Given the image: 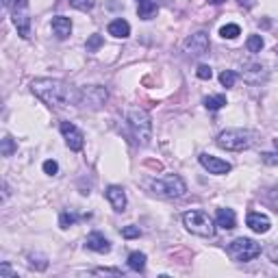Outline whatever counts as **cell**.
I'll use <instances>...</instances> for the list:
<instances>
[{
	"mask_svg": "<svg viewBox=\"0 0 278 278\" xmlns=\"http://www.w3.org/2000/svg\"><path fill=\"white\" fill-rule=\"evenodd\" d=\"M30 89L50 109H63V107L81 102V91L59 79H35L30 83Z\"/></svg>",
	"mask_w": 278,
	"mask_h": 278,
	"instance_id": "6da1fadb",
	"label": "cell"
},
{
	"mask_svg": "<svg viewBox=\"0 0 278 278\" xmlns=\"http://www.w3.org/2000/svg\"><path fill=\"white\" fill-rule=\"evenodd\" d=\"M126 124L133 133V139L137 144H150L152 139V120L146 109H139V107H133V109L126 111Z\"/></svg>",
	"mask_w": 278,
	"mask_h": 278,
	"instance_id": "7a4b0ae2",
	"label": "cell"
},
{
	"mask_svg": "<svg viewBox=\"0 0 278 278\" xmlns=\"http://www.w3.org/2000/svg\"><path fill=\"white\" fill-rule=\"evenodd\" d=\"M150 189L152 194H157L161 198H183L187 194V185L181 179L179 174H165L161 179H152L150 181Z\"/></svg>",
	"mask_w": 278,
	"mask_h": 278,
	"instance_id": "3957f363",
	"label": "cell"
},
{
	"mask_svg": "<svg viewBox=\"0 0 278 278\" xmlns=\"http://www.w3.org/2000/svg\"><path fill=\"white\" fill-rule=\"evenodd\" d=\"M252 133L246 128H226L222 130L215 139V144L220 146L222 150H230V152H241L246 148H250L252 146Z\"/></svg>",
	"mask_w": 278,
	"mask_h": 278,
	"instance_id": "277c9868",
	"label": "cell"
},
{
	"mask_svg": "<svg viewBox=\"0 0 278 278\" xmlns=\"http://www.w3.org/2000/svg\"><path fill=\"white\" fill-rule=\"evenodd\" d=\"M183 224L189 233H194L198 237H208L211 239L215 235V222L208 218L204 211H187L183 213Z\"/></svg>",
	"mask_w": 278,
	"mask_h": 278,
	"instance_id": "5b68a950",
	"label": "cell"
},
{
	"mask_svg": "<svg viewBox=\"0 0 278 278\" xmlns=\"http://www.w3.org/2000/svg\"><path fill=\"white\" fill-rule=\"evenodd\" d=\"M228 254L239 263H248V261L257 259L261 254V246L248 237H237L228 244Z\"/></svg>",
	"mask_w": 278,
	"mask_h": 278,
	"instance_id": "8992f818",
	"label": "cell"
},
{
	"mask_svg": "<svg viewBox=\"0 0 278 278\" xmlns=\"http://www.w3.org/2000/svg\"><path fill=\"white\" fill-rule=\"evenodd\" d=\"M183 50L187 52L189 57H202L208 52V35L204 30H198V33L189 35L183 44Z\"/></svg>",
	"mask_w": 278,
	"mask_h": 278,
	"instance_id": "52a82bcc",
	"label": "cell"
},
{
	"mask_svg": "<svg viewBox=\"0 0 278 278\" xmlns=\"http://www.w3.org/2000/svg\"><path fill=\"white\" fill-rule=\"evenodd\" d=\"M28 3L24 0V3H18L11 9V18H13V24L15 28H18L20 37H24V40H28L30 37V18H28V11H26Z\"/></svg>",
	"mask_w": 278,
	"mask_h": 278,
	"instance_id": "ba28073f",
	"label": "cell"
},
{
	"mask_svg": "<svg viewBox=\"0 0 278 278\" xmlns=\"http://www.w3.org/2000/svg\"><path fill=\"white\" fill-rule=\"evenodd\" d=\"M198 161H200V165H202L208 174L222 176V174H228L230 169H233V165H230L228 161H224V159H220V157H213V154H208V152L200 154Z\"/></svg>",
	"mask_w": 278,
	"mask_h": 278,
	"instance_id": "9c48e42d",
	"label": "cell"
},
{
	"mask_svg": "<svg viewBox=\"0 0 278 278\" xmlns=\"http://www.w3.org/2000/svg\"><path fill=\"white\" fill-rule=\"evenodd\" d=\"M61 135L65 137V144H67L70 150H74V152L83 150L85 135L76 128V124H72V122H61Z\"/></svg>",
	"mask_w": 278,
	"mask_h": 278,
	"instance_id": "30bf717a",
	"label": "cell"
},
{
	"mask_svg": "<svg viewBox=\"0 0 278 278\" xmlns=\"http://www.w3.org/2000/svg\"><path fill=\"white\" fill-rule=\"evenodd\" d=\"M81 102L83 105H89L91 109H98L107 102V89L100 87V85H91V87H85L81 91ZM79 102V105H81Z\"/></svg>",
	"mask_w": 278,
	"mask_h": 278,
	"instance_id": "8fae6325",
	"label": "cell"
},
{
	"mask_svg": "<svg viewBox=\"0 0 278 278\" xmlns=\"http://www.w3.org/2000/svg\"><path fill=\"white\" fill-rule=\"evenodd\" d=\"M85 248L87 250H94V252H100V254H107L111 250V244L102 233H89L87 239H85Z\"/></svg>",
	"mask_w": 278,
	"mask_h": 278,
	"instance_id": "7c38bea8",
	"label": "cell"
},
{
	"mask_svg": "<svg viewBox=\"0 0 278 278\" xmlns=\"http://www.w3.org/2000/svg\"><path fill=\"white\" fill-rule=\"evenodd\" d=\"M105 196L107 200L111 202V206L115 208V211H124L126 208V194H124V189L118 187V185H109L105 191Z\"/></svg>",
	"mask_w": 278,
	"mask_h": 278,
	"instance_id": "4fadbf2b",
	"label": "cell"
},
{
	"mask_svg": "<svg viewBox=\"0 0 278 278\" xmlns=\"http://www.w3.org/2000/svg\"><path fill=\"white\" fill-rule=\"evenodd\" d=\"M241 76L248 83H252V85H257V83H261L267 76V72H265V67L261 65V63H244V72H241Z\"/></svg>",
	"mask_w": 278,
	"mask_h": 278,
	"instance_id": "5bb4252c",
	"label": "cell"
},
{
	"mask_svg": "<svg viewBox=\"0 0 278 278\" xmlns=\"http://www.w3.org/2000/svg\"><path fill=\"white\" fill-rule=\"evenodd\" d=\"M246 224H248V228L254 230V233H267L269 226H272V222H269L267 215H261V213H248V218H246Z\"/></svg>",
	"mask_w": 278,
	"mask_h": 278,
	"instance_id": "9a60e30c",
	"label": "cell"
},
{
	"mask_svg": "<svg viewBox=\"0 0 278 278\" xmlns=\"http://www.w3.org/2000/svg\"><path fill=\"white\" fill-rule=\"evenodd\" d=\"M50 26H52V33L57 35V40H65V37H70V33H72V20L65 18V15L52 18Z\"/></svg>",
	"mask_w": 278,
	"mask_h": 278,
	"instance_id": "2e32d148",
	"label": "cell"
},
{
	"mask_svg": "<svg viewBox=\"0 0 278 278\" xmlns=\"http://www.w3.org/2000/svg\"><path fill=\"white\" fill-rule=\"evenodd\" d=\"M215 226H220L224 230H233L237 226V218L233 208H218L215 213Z\"/></svg>",
	"mask_w": 278,
	"mask_h": 278,
	"instance_id": "e0dca14e",
	"label": "cell"
},
{
	"mask_svg": "<svg viewBox=\"0 0 278 278\" xmlns=\"http://www.w3.org/2000/svg\"><path fill=\"white\" fill-rule=\"evenodd\" d=\"M109 35L118 37V40H126V37L130 35V24H128L126 20H122V18L113 20L111 24H109Z\"/></svg>",
	"mask_w": 278,
	"mask_h": 278,
	"instance_id": "ac0fdd59",
	"label": "cell"
},
{
	"mask_svg": "<svg viewBox=\"0 0 278 278\" xmlns=\"http://www.w3.org/2000/svg\"><path fill=\"white\" fill-rule=\"evenodd\" d=\"M157 11H159L157 3H152V0H139L137 15H139L142 20H150V18H154V15H157Z\"/></svg>",
	"mask_w": 278,
	"mask_h": 278,
	"instance_id": "d6986e66",
	"label": "cell"
},
{
	"mask_svg": "<svg viewBox=\"0 0 278 278\" xmlns=\"http://www.w3.org/2000/svg\"><path fill=\"white\" fill-rule=\"evenodd\" d=\"M87 218H89V213L87 215H79L74 211H63L59 215V224H61V228H70V226H74L79 220H87Z\"/></svg>",
	"mask_w": 278,
	"mask_h": 278,
	"instance_id": "ffe728a7",
	"label": "cell"
},
{
	"mask_svg": "<svg viewBox=\"0 0 278 278\" xmlns=\"http://www.w3.org/2000/svg\"><path fill=\"white\" fill-rule=\"evenodd\" d=\"M128 267L133 272H144L146 267V254L144 252H130L128 254Z\"/></svg>",
	"mask_w": 278,
	"mask_h": 278,
	"instance_id": "44dd1931",
	"label": "cell"
},
{
	"mask_svg": "<svg viewBox=\"0 0 278 278\" xmlns=\"http://www.w3.org/2000/svg\"><path fill=\"white\" fill-rule=\"evenodd\" d=\"M246 48H248V52H252V55L261 52V50H263V37H261V35H250L248 40H246Z\"/></svg>",
	"mask_w": 278,
	"mask_h": 278,
	"instance_id": "7402d4cb",
	"label": "cell"
},
{
	"mask_svg": "<svg viewBox=\"0 0 278 278\" xmlns=\"http://www.w3.org/2000/svg\"><path fill=\"white\" fill-rule=\"evenodd\" d=\"M226 105V96H208V98H204V107L208 111H218V109H222V107Z\"/></svg>",
	"mask_w": 278,
	"mask_h": 278,
	"instance_id": "603a6c76",
	"label": "cell"
},
{
	"mask_svg": "<svg viewBox=\"0 0 278 278\" xmlns=\"http://www.w3.org/2000/svg\"><path fill=\"white\" fill-rule=\"evenodd\" d=\"M220 35L224 37V40H235L237 35H241V28H239L237 24H226L220 28Z\"/></svg>",
	"mask_w": 278,
	"mask_h": 278,
	"instance_id": "cb8c5ba5",
	"label": "cell"
},
{
	"mask_svg": "<svg viewBox=\"0 0 278 278\" xmlns=\"http://www.w3.org/2000/svg\"><path fill=\"white\" fill-rule=\"evenodd\" d=\"M220 83L224 85V87H235V83H237V74L233 72V70H224V72L220 74Z\"/></svg>",
	"mask_w": 278,
	"mask_h": 278,
	"instance_id": "d4e9b609",
	"label": "cell"
},
{
	"mask_svg": "<svg viewBox=\"0 0 278 278\" xmlns=\"http://www.w3.org/2000/svg\"><path fill=\"white\" fill-rule=\"evenodd\" d=\"M0 150H3V157H11V154L18 150V146H15V142L9 135H5L3 137V148H0Z\"/></svg>",
	"mask_w": 278,
	"mask_h": 278,
	"instance_id": "484cf974",
	"label": "cell"
},
{
	"mask_svg": "<svg viewBox=\"0 0 278 278\" xmlns=\"http://www.w3.org/2000/svg\"><path fill=\"white\" fill-rule=\"evenodd\" d=\"M102 44H105L102 35L94 33V35H91L89 40H87V44H85V48H87V52H96V50H98V48H100V46H102Z\"/></svg>",
	"mask_w": 278,
	"mask_h": 278,
	"instance_id": "4316f807",
	"label": "cell"
},
{
	"mask_svg": "<svg viewBox=\"0 0 278 278\" xmlns=\"http://www.w3.org/2000/svg\"><path fill=\"white\" fill-rule=\"evenodd\" d=\"M70 5H72L74 9H79V11H91L94 9V5H96V0H70Z\"/></svg>",
	"mask_w": 278,
	"mask_h": 278,
	"instance_id": "83f0119b",
	"label": "cell"
},
{
	"mask_svg": "<svg viewBox=\"0 0 278 278\" xmlns=\"http://www.w3.org/2000/svg\"><path fill=\"white\" fill-rule=\"evenodd\" d=\"M44 172L48 174V176H57V174H59V163H57L55 159L44 161Z\"/></svg>",
	"mask_w": 278,
	"mask_h": 278,
	"instance_id": "f1b7e54d",
	"label": "cell"
},
{
	"mask_svg": "<svg viewBox=\"0 0 278 278\" xmlns=\"http://www.w3.org/2000/svg\"><path fill=\"white\" fill-rule=\"evenodd\" d=\"M196 76L198 79H202V81H208L213 76V70H211V65H198V70H196Z\"/></svg>",
	"mask_w": 278,
	"mask_h": 278,
	"instance_id": "f546056e",
	"label": "cell"
},
{
	"mask_svg": "<svg viewBox=\"0 0 278 278\" xmlns=\"http://www.w3.org/2000/svg\"><path fill=\"white\" fill-rule=\"evenodd\" d=\"M139 235H142L139 226H124V228H122V237H124V239H135Z\"/></svg>",
	"mask_w": 278,
	"mask_h": 278,
	"instance_id": "4dcf8cb0",
	"label": "cell"
},
{
	"mask_svg": "<svg viewBox=\"0 0 278 278\" xmlns=\"http://www.w3.org/2000/svg\"><path fill=\"white\" fill-rule=\"evenodd\" d=\"M261 161L265 165H278V152H263L261 154Z\"/></svg>",
	"mask_w": 278,
	"mask_h": 278,
	"instance_id": "1f68e13d",
	"label": "cell"
},
{
	"mask_svg": "<svg viewBox=\"0 0 278 278\" xmlns=\"http://www.w3.org/2000/svg\"><path fill=\"white\" fill-rule=\"evenodd\" d=\"M267 257H269V261H272V263L278 265V246H272V248L267 250Z\"/></svg>",
	"mask_w": 278,
	"mask_h": 278,
	"instance_id": "d6a6232c",
	"label": "cell"
},
{
	"mask_svg": "<svg viewBox=\"0 0 278 278\" xmlns=\"http://www.w3.org/2000/svg\"><path fill=\"white\" fill-rule=\"evenodd\" d=\"M269 202L274 204V208L278 211V187H274L272 191H269Z\"/></svg>",
	"mask_w": 278,
	"mask_h": 278,
	"instance_id": "836d02e7",
	"label": "cell"
},
{
	"mask_svg": "<svg viewBox=\"0 0 278 278\" xmlns=\"http://www.w3.org/2000/svg\"><path fill=\"white\" fill-rule=\"evenodd\" d=\"M0 276H15V272H11V267L3 263V267H0Z\"/></svg>",
	"mask_w": 278,
	"mask_h": 278,
	"instance_id": "e575fe53",
	"label": "cell"
},
{
	"mask_svg": "<svg viewBox=\"0 0 278 278\" xmlns=\"http://www.w3.org/2000/svg\"><path fill=\"white\" fill-rule=\"evenodd\" d=\"M18 3H24V0H3V5H5V9H13Z\"/></svg>",
	"mask_w": 278,
	"mask_h": 278,
	"instance_id": "d590c367",
	"label": "cell"
},
{
	"mask_svg": "<svg viewBox=\"0 0 278 278\" xmlns=\"http://www.w3.org/2000/svg\"><path fill=\"white\" fill-rule=\"evenodd\" d=\"M237 3L241 5L244 9H252V7H254V3H257V0H237Z\"/></svg>",
	"mask_w": 278,
	"mask_h": 278,
	"instance_id": "8d00e7d4",
	"label": "cell"
},
{
	"mask_svg": "<svg viewBox=\"0 0 278 278\" xmlns=\"http://www.w3.org/2000/svg\"><path fill=\"white\" fill-rule=\"evenodd\" d=\"M96 274H115V276H122L120 269H96Z\"/></svg>",
	"mask_w": 278,
	"mask_h": 278,
	"instance_id": "74e56055",
	"label": "cell"
},
{
	"mask_svg": "<svg viewBox=\"0 0 278 278\" xmlns=\"http://www.w3.org/2000/svg\"><path fill=\"white\" fill-rule=\"evenodd\" d=\"M208 3H211V5H222L224 0H208Z\"/></svg>",
	"mask_w": 278,
	"mask_h": 278,
	"instance_id": "f35d334b",
	"label": "cell"
},
{
	"mask_svg": "<svg viewBox=\"0 0 278 278\" xmlns=\"http://www.w3.org/2000/svg\"><path fill=\"white\" fill-rule=\"evenodd\" d=\"M137 3H139V0H137Z\"/></svg>",
	"mask_w": 278,
	"mask_h": 278,
	"instance_id": "ab89813d",
	"label": "cell"
}]
</instances>
